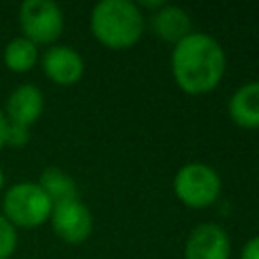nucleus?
Listing matches in <instances>:
<instances>
[{"label":"nucleus","instance_id":"f8f14e48","mask_svg":"<svg viewBox=\"0 0 259 259\" xmlns=\"http://www.w3.org/2000/svg\"><path fill=\"white\" fill-rule=\"evenodd\" d=\"M38 186L47 192V196L55 202H63V200H71V198H77V184L75 180L71 178V174H67L65 170L61 168H45L40 172V178H38Z\"/></svg>","mask_w":259,"mask_h":259},{"label":"nucleus","instance_id":"0eeeda50","mask_svg":"<svg viewBox=\"0 0 259 259\" xmlns=\"http://www.w3.org/2000/svg\"><path fill=\"white\" fill-rule=\"evenodd\" d=\"M231 237L214 223L196 225L184 243V259H229Z\"/></svg>","mask_w":259,"mask_h":259},{"label":"nucleus","instance_id":"9b49d317","mask_svg":"<svg viewBox=\"0 0 259 259\" xmlns=\"http://www.w3.org/2000/svg\"><path fill=\"white\" fill-rule=\"evenodd\" d=\"M152 22V30L158 38L162 40H168V42H178L182 40L186 34H190V14L182 8V6H176V4H164L160 10H156L150 18Z\"/></svg>","mask_w":259,"mask_h":259},{"label":"nucleus","instance_id":"4468645a","mask_svg":"<svg viewBox=\"0 0 259 259\" xmlns=\"http://www.w3.org/2000/svg\"><path fill=\"white\" fill-rule=\"evenodd\" d=\"M16 241H18L16 227L4 214H0V259H8L14 253Z\"/></svg>","mask_w":259,"mask_h":259},{"label":"nucleus","instance_id":"f3484780","mask_svg":"<svg viewBox=\"0 0 259 259\" xmlns=\"http://www.w3.org/2000/svg\"><path fill=\"white\" fill-rule=\"evenodd\" d=\"M8 119L4 115V111H0V150L6 146V136H8Z\"/></svg>","mask_w":259,"mask_h":259},{"label":"nucleus","instance_id":"f03ea898","mask_svg":"<svg viewBox=\"0 0 259 259\" xmlns=\"http://www.w3.org/2000/svg\"><path fill=\"white\" fill-rule=\"evenodd\" d=\"M89 28L103 47L123 51L142 38L144 14L136 2L101 0L91 10Z\"/></svg>","mask_w":259,"mask_h":259},{"label":"nucleus","instance_id":"a211bd4d","mask_svg":"<svg viewBox=\"0 0 259 259\" xmlns=\"http://www.w3.org/2000/svg\"><path fill=\"white\" fill-rule=\"evenodd\" d=\"M164 4H166L164 0H142L138 6H142V8H146V10H152V14H154V12L160 10Z\"/></svg>","mask_w":259,"mask_h":259},{"label":"nucleus","instance_id":"f257e3e1","mask_svg":"<svg viewBox=\"0 0 259 259\" xmlns=\"http://www.w3.org/2000/svg\"><path fill=\"white\" fill-rule=\"evenodd\" d=\"M170 69L174 83L188 95L212 91L227 69L223 47L204 32H190L172 49Z\"/></svg>","mask_w":259,"mask_h":259},{"label":"nucleus","instance_id":"20e7f679","mask_svg":"<svg viewBox=\"0 0 259 259\" xmlns=\"http://www.w3.org/2000/svg\"><path fill=\"white\" fill-rule=\"evenodd\" d=\"M172 188L182 204L190 208H206L219 198L223 182L219 172L208 164L188 162L176 172Z\"/></svg>","mask_w":259,"mask_h":259},{"label":"nucleus","instance_id":"ddd939ff","mask_svg":"<svg viewBox=\"0 0 259 259\" xmlns=\"http://www.w3.org/2000/svg\"><path fill=\"white\" fill-rule=\"evenodd\" d=\"M38 61V47L26 36H16L4 47V63L14 73L30 71Z\"/></svg>","mask_w":259,"mask_h":259},{"label":"nucleus","instance_id":"dca6fc26","mask_svg":"<svg viewBox=\"0 0 259 259\" xmlns=\"http://www.w3.org/2000/svg\"><path fill=\"white\" fill-rule=\"evenodd\" d=\"M241 259H259V235L251 237L243 249H241Z\"/></svg>","mask_w":259,"mask_h":259},{"label":"nucleus","instance_id":"423d86ee","mask_svg":"<svg viewBox=\"0 0 259 259\" xmlns=\"http://www.w3.org/2000/svg\"><path fill=\"white\" fill-rule=\"evenodd\" d=\"M49 219L55 235L71 245L83 243L93 231V214L89 206L79 198L55 202Z\"/></svg>","mask_w":259,"mask_h":259},{"label":"nucleus","instance_id":"2eb2a0df","mask_svg":"<svg viewBox=\"0 0 259 259\" xmlns=\"http://www.w3.org/2000/svg\"><path fill=\"white\" fill-rule=\"evenodd\" d=\"M28 142V127H20V125H8V136H6V144L20 148Z\"/></svg>","mask_w":259,"mask_h":259},{"label":"nucleus","instance_id":"1a4fd4ad","mask_svg":"<svg viewBox=\"0 0 259 259\" xmlns=\"http://www.w3.org/2000/svg\"><path fill=\"white\" fill-rule=\"evenodd\" d=\"M42 107H45L42 91L32 83H22L8 95L4 115L12 125L30 127L40 117Z\"/></svg>","mask_w":259,"mask_h":259},{"label":"nucleus","instance_id":"39448f33","mask_svg":"<svg viewBox=\"0 0 259 259\" xmlns=\"http://www.w3.org/2000/svg\"><path fill=\"white\" fill-rule=\"evenodd\" d=\"M18 22L22 36L38 45L55 42L65 26L63 10L51 0H26L18 8Z\"/></svg>","mask_w":259,"mask_h":259},{"label":"nucleus","instance_id":"6ab92c4d","mask_svg":"<svg viewBox=\"0 0 259 259\" xmlns=\"http://www.w3.org/2000/svg\"><path fill=\"white\" fill-rule=\"evenodd\" d=\"M4 188V170L0 168V190Z\"/></svg>","mask_w":259,"mask_h":259},{"label":"nucleus","instance_id":"6e6552de","mask_svg":"<svg viewBox=\"0 0 259 259\" xmlns=\"http://www.w3.org/2000/svg\"><path fill=\"white\" fill-rule=\"evenodd\" d=\"M42 71L53 83L67 87L81 81L85 73V63L75 49L67 45H55L42 55Z\"/></svg>","mask_w":259,"mask_h":259},{"label":"nucleus","instance_id":"9d476101","mask_svg":"<svg viewBox=\"0 0 259 259\" xmlns=\"http://www.w3.org/2000/svg\"><path fill=\"white\" fill-rule=\"evenodd\" d=\"M229 115L243 130H259V81L243 83L229 99Z\"/></svg>","mask_w":259,"mask_h":259},{"label":"nucleus","instance_id":"7ed1b4c3","mask_svg":"<svg viewBox=\"0 0 259 259\" xmlns=\"http://www.w3.org/2000/svg\"><path fill=\"white\" fill-rule=\"evenodd\" d=\"M2 210L14 227L34 229L49 221L53 200L38 186V182H18L6 190Z\"/></svg>","mask_w":259,"mask_h":259}]
</instances>
